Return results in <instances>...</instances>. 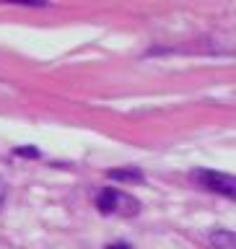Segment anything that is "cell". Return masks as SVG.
Wrapping results in <instances>:
<instances>
[{
  "label": "cell",
  "instance_id": "obj_1",
  "mask_svg": "<svg viewBox=\"0 0 236 249\" xmlns=\"http://www.w3.org/2000/svg\"><path fill=\"white\" fill-rule=\"evenodd\" d=\"M192 177L210 192L226 195V197H236V179L231 174H221V171H195Z\"/></svg>",
  "mask_w": 236,
  "mask_h": 249
},
{
  "label": "cell",
  "instance_id": "obj_2",
  "mask_svg": "<svg viewBox=\"0 0 236 249\" xmlns=\"http://www.w3.org/2000/svg\"><path fill=\"white\" fill-rule=\"evenodd\" d=\"M107 177L109 179H114V182H135V184H140V182H143V171H140V169H112V171H107Z\"/></svg>",
  "mask_w": 236,
  "mask_h": 249
},
{
  "label": "cell",
  "instance_id": "obj_3",
  "mask_svg": "<svg viewBox=\"0 0 236 249\" xmlns=\"http://www.w3.org/2000/svg\"><path fill=\"white\" fill-rule=\"evenodd\" d=\"M216 249H236V233L231 229H218L213 231V236H210Z\"/></svg>",
  "mask_w": 236,
  "mask_h": 249
},
{
  "label": "cell",
  "instance_id": "obj_4",
  "mask_svg": "<svg viewBox=\"0 0 236 249\" xmlns=\"http://www.w3.org/2000/svg\"><path fill=\"white\" fill-rule=\"evenodd\" d=\"M96 205H99V210H101L104 215L114 213V210H117V190H112V187H107V190L99 195Z\"/></svg>",
  "mask_w": 236,
  "mask_h": 249
},
{
  "label": "cell",
  "instance_id": "obj_5",
  "mask_svg": "<svg viewBox=\"0 0 236 249\" xmlns=\"http://www.w3.org/2000/svg\"><path fill=\"white\" fill-rule=\"evenodd\" d=\"M0 3H8V5H29V8H47L50 0H0Z\"/></svg>",
  "mask_w": 236,
  "mask_h": 249
},
{
  "label": "cell",
  "instance_id": "obj_6",
  "mask_svg": "<svg viewBox=\"0 0 236 249\" xmlns=\"http://www.w3.org/2000/svg\"><path fill=\"white\" fill-rule=\"evenodd\" d=\"M16 156H23V159H39L36 148H16Z\"/></svg>",
  "mask_w": 236,
  "mask_h": 249
},
{
  "label": "cell",
  "instance_id": "obj_7",
  "mask_svg": "<svg viewBox=\"0 0 236 249\" xmlns=\"http://www.w3.org/2000/svg\"><path fill=\"white\" fill-rule=\"evenodd\" d=\"M107 249H132L130 244H125V241H117V244H109Z\"/></svg>",
  "mask_w": 236,
  "mask_h": 249
},
{
  "label": "cell",
  "instance_id": "obj_8",
  "mask_svg": "<svg viewBox=\"0 0 236 249\" xmlns=\"http://www.w3.org/2000/svg\"><path fill=\"white\" fill-rule=\"evenodd\" d=\"M3 205H5V184L0 182V210H3Z\"/></svg>",
  "mask_w": 236,
  "mask_h": 249
}]
</instances>
